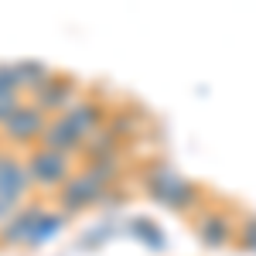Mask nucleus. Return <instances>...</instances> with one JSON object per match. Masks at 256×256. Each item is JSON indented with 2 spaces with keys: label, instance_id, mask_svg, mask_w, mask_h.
<instances>
[{
  "label": "nucleus",
  "instance_id": "f257e3e1",
  "mask_svg": "<svg viewBox=\"0 0 256 256\" xmlns=\"http://www.w3.org/2000/svg\"><path fill=\"white\" fill-rule=\"evenodd\" d=\"M140 184L144 192L158 202L160 208L174 212V216H195L202 205H208L212 198L205 192V184H198L192 178H184L174 164L168 160H147L140 168Z\"/></svg>",
  "mask_w": 256,
  "mask_h": 256
},
{
  "label": "nucleus",
  "instance_id": "f03ea898",
  "mask_svg": "<svg viewBox=\"0 0 256 256\" xmlns=\"http://www.w3.org/2000/svg\"><path fill=\"white\" fill-rule=\"evenodd\" d=\"M188 222H192L198 242H202L205 250H229V246H236L239 208H232L229 202H208V205H202Z\"/></svg>",
  "mask_w": 256,
  "mask_h": 256
},
{
  "label": "nucleus",
  "instance_id": "7ed1b4c3",
  "mask_svg": "<svg viewBox=\"0 0 256 256\" xmlns=\"http://www.w3.org/2000/svg\"><path fill=\"white\" fill-rule=\"evenodd\" d=\"M24 168H28V178L34 184V192H58L68 178L79 171V160L76 158H65L58 150H48V147H31L24 150Z\"/></svg>",
  "mask_w": 256,
  "mask_h": 256
},
{
  "label": "nucleus",
  "instance_id": "20e7f679",
  "mask_svg": "<svg viewBox=\"0 0 256 256\" xmlns=\"http://www.w3.org/2000/svg\"><path fill=\"white\" fill-rule=\"evenodd\" d=\"M44 126H48V116L41 113L31 99H24L18 110H14L10 116L0 123V147L24 154V150L38 147V140H41V134H44Z\"/></svg>",
  "mask_w": 256,
  "mask_h": 256
},
{
  "label": "nucleus",
  "instance_id": "39448f33",
  "mask_svg": "<svg viewBox=\"0 0 256 256\" xmlns=\"http://www.w3.org/2000/svg\"><path fill=\"white\" fill-rule=\"evenodd\" d=\"M86 92V86H82L79 76H72V72H62V68H55V76L41 86L38 92L31 96V102L38 106L44 116L52 120V116H62L76 99Z\"/></svg>",
  "mask_w": 256,
  "mask_h": 256
},
{
  "label": "nucleus",
  "instance_id": "423d86ee",
  "mask_svg": "<svg viewBox=\"0 0 256 256\" xmlns=\"http://www.w3.org/2000/svg\"><path fill=\"white\" fill-rule=\"evenodd\" d=\"M102 192H106V188H99L89 174L76 171V174H72L58 192L52 195V205L58 208L62 216H82V212H89V208H99Z\"/></svg>",
  "mask_w": 256,
  "mask_h": 256
},
{
  "label": "nucleus",
  "instance_id": "0eeeda50",
  "mask_svg": "<svg viewBox=\"0 0 256 256\" xmlns=\"http://www.w3.org/2000/svg\"><path fill=\"white\" fill-rule=\"evenodd\" d=\"M110 106H113V102H110L106 96H99L96 89H86V92H82V96L76 99V102H72L62 116H65L82 134V137L89 140L96 130H102V126H106V120H110Z\"/></svg>",
  "mask_w": 256,
  "mask_h": 256
},
{
  "label": "nucleus",
  "instance_id": "6e6552de",
  "mask_svg": "<svg viewBox=\"0 0 256 256\" xmlns=\"http://www.w3.org/2000/svg\"><path fill=\"white\" fill-rule=\"evenodd\" d=\"M150 123H154V116H150L147 110H140L137 102H130V99L113 102V106H110V120H106V126L126 144V150H130L137 140H147V126H150Z\"/></svg>",
  "mask_w": 256,
  "mask_h": 256
},
{
  "label": "nucleus",
  "instance_id": "1a4fd4ad",
  "mask_svg": "<svg viewBox=\"0 0 256 256\" xmlns=\"http://www.w3.org/2000/svg\"><path fill=\"white\" fill-rule=\"evenodd\" d=\"M44 208H48L44 198L24 202L18 212L0 226V246H4V250H28V239H31V232H34V222L41 218Z\"/></svg>",
  "mask_w": 256,
  "mask_h": 256
},
{
  "label": "nucleus",
  "instance_id": "9d476101",
  "mask_svg": "<svg viewBox=\"0 0 256 256\" xmlns=\"http://www.w3.org/2000/svg\"><path fill=\"white\" fill-rule=\"evenodd\" d=\"M38 144H41V147H48V150H58V154H65V158L79 160V150H82V144H86V137H82L65 116H52Z\"/></svg>",
  "mask_w": 256,
  "mask_h": 256
},
{
  "label": "nucleus",
  "instance_id": "9b49d317",
  "mask_svg": "<svg viewBox=\"0 0 256 256\" xmlns=\"http://www.w3.org/2000/svg\"><path fill=\"white\" fill-rule=\"evenodd\" d=\"M123 154H126V144H123L110 126H102V130H96L92 137L82 144L79 164H86V160H102V158H123Z\"/></svg>",
  "mask_w": 256,
  "mask_h": 256
},
{
  "label": "nucleus",
  "instance_id": "f8f14e48",
  "mask_svg": "<svg viewBox=\"0 0 256 256\" xmlns=\"http://www.w3.org/2000/svg\"><path fill=\"white\" fill-rule=\"evenodd\" d=\"M14 72H18V86H20V96H24V99H31L44 82L55 76V68H52L48 62H41V58H20V62H14Z\"/></svg>",
  "mask_w": 256,
  "mask_h": 256
},
{
  "label": "nucleus",
  "instance_id": "ddd939ff",
  "mask_svg": "<svg viewBox=\"0 0 256 256\" xmlns=\"http://www.w3.org/2000/svg\"><path fill=\"white\" fill-rule=\"evenodd\" d=\"M65 222H68V216H62L55 205H48L44 212H41V218L34 222V232H31V239H28V250H38V246H44L48 239H55L65 229Z\"/></svg>",
  "mask_w": 256,
  "mask_h": 256
},
{
  "label": "nucleus",
  "instance_id": "4468645a",
  "mask_svg": "<svg viewBox=\"0 0 256 256\" xmlns=\"http://www.w3.org/2000/svg\"><path fill=\"white\" fill-rule=\"evenodd\" d=\"M130 236L137 239V242H144L150 253H164L168 250V236H164V229H160L158 222H150L147 216H137V218H130Z\"/></svg>",
  "mask_w": 256,
  "mask_h": 256
},
{
  "label": "nucleus",
  "instance_id": "2eb2a0df",
  "mask_svg": "<svg viewBox=\"0 0 256 256\" xmlns=\"http://www.w3.org/2000/svg\"><path fill=\"white\" fill-rule=\"evenodd\" d=\"M236 250L256 256V212H239V229H236Z\"/></svg>",
  "mask_w": 256,
  "mask_h": 256
},
{
  "label": "nucleus",
  "instance_id": "dca6fc26",
  "mask_svg": "<svg viewBox=\"0 0 256 256\" xmlns=\"http://www.w3.org/2000/svg\"><path fill=\"white\" fill-rule=\"evenodd\" d=\"M113 232H116V222H99V226H92V229L79 239V250H99Z\"/></svg>",
  "mask_w": 256,
  "mask_h": 256
},
{
  "label": "nucleus",
  "instance_id": "f3484780",
  "mask_svg": "<svg viewBox=\"0 0 256 256\" xmlns=\"http://www.w3.org/2000/svg\"><path fill=\"white\" fill-rule=\"evenodd\" d=\"M0 96H20L14 62H0Z\"/></svg>",
  "mask_w": 256,
  "mask_h": 256
},
{
  "label": "nucleus",
  "instance_id": "a211bd4d",
  "mask_svg": "<svg viewBox=\"0 0 256 256\" xmlns=\"http://www.w3.org/2000/svg\"><path fill=\"white\" fill-rule=\"evenodd\" d=\"M126 198H130V195H126V184L106 188V192H102V198H99V208H110V212H113V208H120Z\"/></svg>",
  "mask_w": 256,
  "mask_h": 256
},
{
  "label": "nucleus",
  "instance_id": "6ab92c4d",
  "mask_svg": "<svg viewBox=\"0 0 256 256\" xmlns=\"http://www.w3.org/2000/svg\"><path fill=\"white\" fill-rule=\"evenodd\" d=\"M20 205H24V202H20V198L7 195V192H0V226H4V222H7V218L14 216V212H18Z\"/></svg>",
  "mask_w": 256,
  "mask_h": 256
},
{
  "label": "nucleus",
  "instance_id": "aec40b11",
  "mask_svg": "<svg viewBox=\"0 0 256 256\" xmlns=\"http://www.w3.org/2000/svg\"><path fill=\"white\" fill-rule=\"evenodd\" d=\"M20 102H24V96H0V123L10 116V113L18 110Z\"/></svg>",
  "mask_w": 256,
  "mask_h": 256
}]
</instances>
